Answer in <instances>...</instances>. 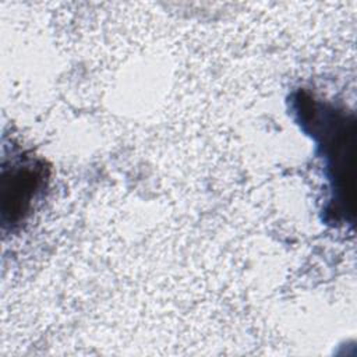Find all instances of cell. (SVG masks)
Wrapping results in <instances>:
<instances>
[{
    "mask_svg": "<svg viewBox=\"0 0 357 357\" xmlns=\"http://www.w3.org/2000/svg\"><path fill=\"white\" fill-rule=\"evenodd\" d=\"M50 169L42 158L15 149L3 159L0 194L1 226L11 231L31 215L35 202L47 188Z\"/></svg>",
    "mask_w": 357,
    "mask_h": 357,
    "instance_id": "2",
    "label": "cell"
},
{
    "mask_svg": "<svg viewBox=\"0 0 357 357\" xmlns=\"http://www.w3.org/2000/svg\"><path fill=\"white\" fill-rule=\"evenodd\" d=\"M290 109L303 131L314 139L325 163L331 191L325 219L335 225L351 223L354 213V113L301 88L291 93Z\"/></svg>",
    "mask_w": 357,
    "mask_h": 357,
    "instance_id": "1",
    "label": "cell"
}]
</instances>
